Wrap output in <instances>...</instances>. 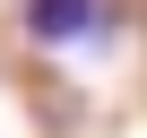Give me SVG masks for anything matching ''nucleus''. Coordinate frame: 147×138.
Listing matches in <instances>:
<instances>
[{
	"label": "nucleus",
	"mask_w": 147,
	"mask_h": 138,
	"mask_svg": "<svg viewBox=\"0 0 147 138\" xmlns=\"http://www.w3.org/2000/svg\"><path fill=\"white\" fill-rule=\"evenodd\" d=\"M26 35L35 43H78V35H95V0H26Z\"/></svg>",
	"instance_id": "obj_1"
}]
</instances>
